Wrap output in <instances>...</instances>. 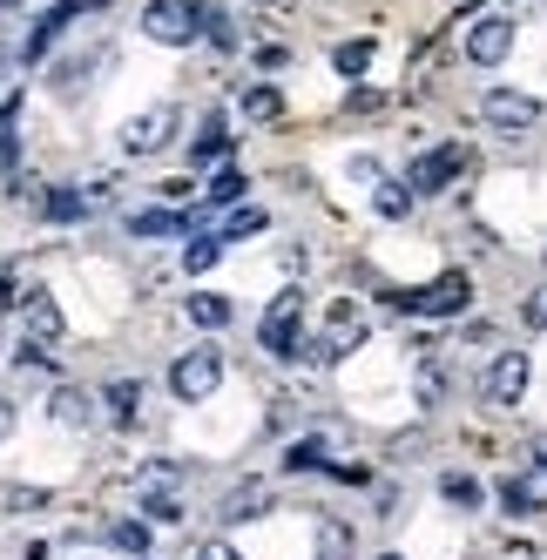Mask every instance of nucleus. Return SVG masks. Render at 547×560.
Returning <instances> with one entry per match:
<instances>
[{
    "label": "nucleus",
    "instance_id": "1",
    "mask_svg": "<svg viewBox=\"0 0 547 560\" xmlns=\"http://www.w3.org/2000/svg\"><path fill=\"white\" fill-rule=\"evenodd\" d=\"M466 304H474V277L466 270L433 277L426 291H393V311H406V317H459Z\"/></svg>",
    "mask_w": 547,
    "mask_h": 560
},
{
    "label": "nucleus",
    "instance_id": "2",
    "mask_svg": "<svg viewBox=\"0 0 547 560\" xmlns=\"http://www.w3.org/2000/svg\"><path fill=\"white\" fill-rule=\"evenodd\" d=\"M203 21H210L203 0H149V8H142V34H149V42H163V48L197 42Z\"/></svg>",
    "mask_w": 547,
    "mask_h": 560
},
{
    "label": "nucleus",
    "instance_id": "3",
    "mask_svg": "<svg viewBox=\"0 0 547 560\" xmlns=\"http://www.w3.org/2000/svg\"><path fill=\"white\" fill-rule=\"evenodd\" d=\"M217 385H223V358H217V345H197V351H183L176 365H170V392L183 398V406H203Z\"/></svg>",
    "mask_w": 547,
    "mask_h": 560
},
{
    "label": "nucleus",
    "instance_id": "4",
    "mask_svg": "<svg viewBox=\"0 0 547 560\" xmlns=\"http://www.w3.org/2000/svg\"><path fill=\"white\" fill-rule=\"evenodd\" d=\"M514 14H480L474 27H466V42H459V55L474 61V68H500L507 55H514Z\"/></svg>",
    "mask_w": 547,
    "mask_h": 560
},
{
    "label": "nucleus",
    "instance_id": "5",
    "mask_svg": "<svg viewBox=\"0 0 547 560\" xmlns=\"http://www.w3.org/2000/svg\"><path fill=\"white\" fill-rule=\"evenodd\" d=\"M480 122L500 129V136H527V129L540 122V102H534L527 89H487V95H480Z\"/></svg>",
    "mask_w": 547,
    "mask_h": 560
},
{
    "label": "nucleus",
    "instance_id": "6",
    "mask_svg": "<svg viewBox=\"0 0 547 560\" xmlns=\"http://www.w3.org/2000/svg\"><path fill=\"white\" fill-rule=\"evenodd\" d=\"M298 325H304V291H278L270 311H264V325H257L264 351L270 358H298Z\"/></svg>",
    "mask_w": 547,
    "mask_h": 560
},
{
    "label": "nucleus",
    "instance_id": "7",
    "mask_svg": "<svg viewBox=\"0 0 547 560\" xmlns=\"http://www.w3.org/2000/svg\"><path fill=\"white\" fill-rule=\"evenodd\" d=\"M176 142V108H142L123 122V155H163Z\"/></svg>",
    "mask_w": 547,
    "mask_h": 560
},
{
    "label": "nucleus",
    "instance_id": "8",
    "mask_svg": "<svg viewBox=\"0 0 547 560\" xmlns=\"http://www.w3.org/2000/svg\"><path fill=\"white\" fill-rule=\"evenodd\" d=\"M459 170H466V149H459V142H440V149H426L419 163L406 170V183H412V196H433V189H446Z\"/></svg>",
    "mask_w": 547,
    "mask_h": 560
},
{
    "label": "nucleus",
    "instance_id": "9",
    "mask_svg": "<svg viewBox=\"0 0 547 560\" xmlns=\"http://www.w3.org/2000/svg\"><path fill=\"white\" fill-rule=\"evenodd\" d=\"M527 378H534V365H527V351H500L493 358V365H487V398H493V406H514V398L527 392Z\"/></svg>",
    "mask_w": 547,
    "mask_h": 560
},
{
    "label": "nucleus",
    "instance_id": "10",
    "mask_svg": "<svg viewBox=\"0 0 547 560\" xmlns=\"http://www.w3.org/2000/svg\"><path fill=\"white\" fill-rule=\"evenodd\" d=\"M21 325H27V338L34 345H61V311H55V298L42 291V284H34V291H21Z\"/></svg>",
    "mask_w": 547,
    "mask_h": 560
},
{
    "label": "nucleus",
    "instance_id": "11",
    "mask_svg": "<svg viewBox=\"0 0 547 560\" xmlns=\"http://www.w3.org/2000/svg\"><path fill=\"white\" fill-rule=\"evenodd\" d=\"M102 412H95V392H82V385H61L55 392V425H68V432H89Z\"/></svg>",
    "mask_w": 547,
    "mask_h": 560
},
{
    "label": "nucleus",
    "instance_id": "12",
    "mask_svg": "<svg viewBox=\"0 0 547 560\" xmlns=\"http://www.w3.org/2000/svg\"><path fill=\"white\" fill-rule=\"evenodd\" d=\"M257 513H270V487H264V479H244V487H230L223 506H217V520H257Z\"/></svg>",
    "mask_w": 547,
    "mask_h": 560
},
{
    "label": "nucleus",
    "instance_id": "13",
    "mask_svg": "<svg viewBox=\"0 0 547 560\" xmlns=\"http://www.w3.org/2000/svg\"><path fill=\"white\" fill-rule=\"evenodd\" d=\"M325 338H331V351H338V358H345V351H359V345L372 338V325H365V311H351V298H345V304L331 311V331H325Z\"/></svg>",
    "mask_w": 547,
    "mask_h": 560
},
{
    "label": "nucleus",
    "instance_id": "14",
    "mask_svg": "<svg viewBox=\"0 0 547 560\" xmlns=\"http://www.w3.org/2000/svg\"><path fill=\"white\" fill-rule=\"evenodd\" d=\"M189 223H197V210H129V236H183Z\"/></svg>",
    "mask_w": 547,
    "mask_h": 560
},
{
    "label": "nucleus",
    "instance_id": "15",
    "mask_svg": "<svg viewBox=\"0 0 547 560\" xmlns=\"http://www.w3.org/2000/svg\"><path fill=\"white\" fill-rule=\"evenodd\" d=\"M89 210H95V196H82V189H48L42 196V217L48 223H82Z\"/></svg>",
    "mask_w": 547,
    "mask_h": 560
},
{
    "label": "nucleus",
    "instance_id": "16",
    "mask_svg": "<svg viewBox=\"0 0 547 560\" xmlns=\"http://www.w3.org/2000/svg\"><path fill=\"white\" fill-rule=\"evenodd\" d=\"M223 155H230V122H223V115H210V122H203V136L197 142H189V163H223Z\"/></svg>",
    "mask_w": 547,
    "mask_h": 560
},
{
    "label": "nucleus",
    "instance_id": "17",
    "mask_svg": "<svg viewBox=\"0 0 547 560\" xmlns=\"http://www.w3.org/2000/svg\"><path fill=\"white\" fill-rule=\"evenodd\" d=\"M102 406H108L115 425H136V412H142V385H136V378H115V385L102 392Z\"/></svg>",
    "mask_w": 547,
    "mask_h": 560
},
{
    "label": "nucleus",
    "instance_id": "18",
    "mask_svg": "<svg viewBox=\"0 0 547 560\" xmlns=\"http://www.w3.org/2000/svg\"><path fill=\"white\" fill-rule=\"evenodd\" d=\"M351 553H359V534H351L345 527V520H318V560H351Z\"/></svg>",
    "mask_w": 547,
    "mask_h": 560
},
{
    "label": "nucleus",
    "instance_id": "19",
    "mask_svg": "<svg viewBox=\"0 0 547 560\" xmlns=\"http://www.w3.org/2000/svg\"><path fill=\"white\" fill-rule=\"evenodd\" d=\"M230 317H237V311H230V298H223V291H197V298H189V325H203V331H223Z\"/></svg>",
    "mask_w": 547,
    "mask_h": 560
},
{
    "label": "nucleus",
    "instance_id": "20",
    "mask_svg": "<svg viewBox=\"0 0 547 560\" xmlns=\"http://www.w3.org/2000/svg\"><path fill=\"white\" fill-rule=\"evenodd\" d=\"M440 500H446V506H466V513H474V506L487 500V487H480L474 472H446V479H440Z\"/></svg>",
    "mask_w": 547,
    "mask_h": 560
},
{
    "label": "nucleus",
    "instance_id": "21",
    "mask_svg": "<svg viewBox=\"0 0 547 560\" xmlns=\"http://www.w3.org/2000/svg\"><path fill=\"white\" fill-rule=\"evenodd\" d=\"M278 115H284V95L270 89V82L244 89V122H278Z\"/></svg>",
    "mask_w": 547,
    "mask_h": 560
},
{
    "label": "nucleus",
    "instance_id": "22",
    "mask_svg": "<svg viewBox=\"0 0 547 560\" xmlns=\"http://www.w3.org/2000/svg\"><path fill=\"white\" fill-rule=\"evenodd\" d=\"M372 55H379L372 42H338V48H331V68L345 74V82H359V74L372 68Z\"/></svg>",
    "mask_w": 547,
    "mask_h": 560
},
{
    "label": "nucleus",
    "instance_id": "23",
    "mask_svg": "<svg viewBox=\"0 0 547 560\" xmlns=\"http://www.w3.org/2000/svg\"><path fill=\"white\" fill-rule=\"evenodd\" d=\"M500 506L507 513H534V506H547V493L534 487V479H500Z\"/></svg>",
    "mask_w": 547,
    "mask_h": 560
},
{
    "label": "nucleus",
    "instance_id": "24",
    "mask_svg": "<svg viewBox=\"0 0 547 560\" xmlns=\"http://www.w3.org/2000/svg\"><path fill=\"white\" fill-rule=\"evenodd\" d=\"M372 210H379L385 223H399V217L412 210V183H379V196H372Z\"/></svg>",
    "mask_w": 547,
    "mask_h": 560
},
{
    "label": "nucleus",
    "instance_id": "25",
    "mask_svg": "<svg viewBox=\"0 0 547 560\" xmlns=\"http://www.w3.org/2000/svg\"><path fill=\"white\" fill-rule=\"evenodd\" d=\"M217 257H223V236H189V244H183V270L189 277H203Z\"/></svg>",
    "mask_w": 547,
    "mask_h": 560
},
{
    "label": "nucleus",
    "instance_id": "26",
    "mask_svg": "<svg viewBox=\"0 0 547 560\" xmlns=\"http://www.w3.org/2000/svg\"><path fill=\"white\" fill-rule=\"evenodd\" d=\"M264 223H270L264 210H230V217L217 223V236H223V244H244V236H257Z\"/></svg>",
    "mask_w": 547,
    "mask_h": 560
},
{
    "label": "nucleus",
    "instance_id": "27",
    "mask_svg": "<svg viewBox=\"0 0 547 560\" xmlns=\"http://www.w3.org/2000/svg\"><path fill=\"white\" fill-rule=\"evenodd\" d=\"M108 540L123 553H149V527H142V520H108Z\"/></svg>",
    "mask_w": 547,
    "mask_h": 560
},
{
    "label": "nucleus",
    "instance_id": "28",
    "mask_svg": "<svg viewBox=\"0 0 547 560\" xmlns=\"http://www.w3.org/2000/svg\"><path fill=\"white\" fill-rule=\"evenodd\" d=\"M237 196H244V170H223V176L203 189V203H210V210H223V203H237Z\"/></svg>",
    "mask_w": 547,
    "mask_h": 560
},
{
    "label": "nucleus",
    "instance_id": "29",
    "mask_svg": "<svg viewBox=\"0 0 547 560\" xmlns=\"http://www.w3.org/2000/svg\"><path fill=\"white\" fill-rule=\"evenodd\" d=\"M284 466H291V472H311V466H325V446H318V439H298V446L284 453Z\"/></svg>",
    "mask_w": 547,
    "mask_h": 560
},
{
    "label": "nucleus",
    "instance_id": "30",
    "mask_svg": "<svg viewBox=\"0 0 547 560\" xmlns=\"http://www.w3.org/2000/svg\"><path fill=\"white\" fill-rule=\"evenodd\" d=\"M521 317H527V331H547V284H540V291H527Z\"/></svg>",
    "mask_w": 547,
    "mask_h": 560
},
{
    "label": "nucleus",
    "instance_id": "31",
    "mask_svg": "<svg viewBox=\"0 0 547 560\" xmlns=\"http://www.w3.org/2000/svg\"><path fill=\"white\" fill-rule=\"evenodd\" d=\"M176 479H183L176 466H149V472H142V493H170V487H176Z\"/></svg>",
    "mask_w": 547,
    "mask_h": 560
},
{
    "label": "nucleus",
    "instance_id": "32",
    "mask_svg": "<svg viewBox=\"0 0 547 560\" xmlns=\"http://www.w3.org/2000/svg\"><path fill=\"white\" fill-rule=\"evenodd\" d=\"M351 183H365V189H379V183H385V170L372 163V155H351Z\"/></svg>",
    "mask_w": 547,
    "mask_h": 560
},
{
    "label": "nucleus",
    "instance_id": "33",
    "mask_svg": "<svg viewBox=\"0 0 547 560\" xmlns=\"http://www.w3.org/2000/svg\"><path fill=\"white\" fill-rule=\"evenodd\" d=\"M149 520H163V527H170V520H183V506L170 500V493H149V506H142Z\"/></svg>",
    "mask_w": 547,
    "mask_h": 560
},
{
    "label": "nucleus",
    "instance_id": "34",
    "mask_svg": "<svg viewBox=\"0 0 547 560\" xmlns=\"http://www.w3.org/2000/svg\"><path fill=\"white\" fill-rule=\"evenodd\" d=\"M8 506H14V513H34V506H48V493H42V487H14Z\"/></svg>",
    "mask_w": 547,
    "mask_h": 560
},
{
    "label": "nucleus",
    "instance_id": "35",
    "mask_svg": "<svg viewBox=\"0 0 547 560\" xmlns=\"http://www.w3.org/2000/svg\"><path fill=\"white\" fill-rule=\"evenodd\" d=\"M440 392H446V378H440V365H426V372H419V398H426V406H440Z\"/></svg>",
    "mask_w": 547,
    "mask_h": 560
},
{
    "label": "nucleus",
    "instance_id": "36",
    "mask_svg": "<svg viewBox=\"0 0 547 560\" xmlns=\"http://www.w3.org/2000/svg\"><path fill=\"white\" fill-rule=\"evenodd\" d=\"M197 560H244V553L230 547V540H203V547H197Z\"/></svg>",
    "mask_w": 547,
    "mask_h": 560
},
{
    "label": "nucleus",
    "instance_id": "37",
    "mask_svg": "<svg viewBox=\"0 0 547 560\" xmlns=\"http://www.w3.org/2000/svg\"><path fill=\"white\" fill-rule=\"evenodd\" d=\"M210 42H217V48H237V27H230L223 14H210Z\"/></svg>",
    "mask_w": 547,
    "mask_h": 560
},
{
    "label": "nucleus",
    "instance_id": "38",
    "mask_svg": "<svg viewBox=\"0 0 547 560\" xmlns=\"http://www.w3.org/2000/svg\"><path fill=\"white\" fill-rule=\"evenodd\" d=\"M14 432V406H8V398H0V439H8Z\"/></svg>",
    "mask_w": 547,
    "mask_h": 560
},
{
    "label": "nucleus",
    "instance_id": "39",
    "mask_svg": "<svg viewBox=\"0 0 547 560\" xmlns=\"http://www.w3.org/2000/svg\"><path fill=\"white\" fill-rule=\"evenodd\" d=\"M534 466H540V472H547V446H540V453H534Z\"/></svg>",
    "mask_w": 547,
    "mask_h": 560
},
{
    "label": "nucleus",
    "instance_id": "40",
    "mask_svg": "<svg viewBox=\"0 0 547 560\" xmlns=\"http://www.w3.org/2000/svg\"><path fill=\"white\" fill-rule=\"evenodd\" d=\"M0 8H27V0H0Z\"/></svg>",
    "mask_w": 547,
    "mask_h": 560
},
{
    "label": "nucleus",
    "instance_id": "41",
    "mask_svg": "<svg viewBox=\"0 0 547 560\" xmlns=\"http://www.w3.org/2000/svg\"><path fill=\"white\" fill-rule=\"evenodd\" d=\"M379 560H406V553H379Z\"/></svg>",
    "mask_w": 547,
    "mask_h": 560
},
{
    "label": "nucleus",
    "instance_id": "42",
    "mask_svg": "<svg viewBox=\"0 0 547 560\" xmlns=\"http://www.w3.org/2000/svg\"><path fill=\"white\" fill-rule=\"evenodd\" d=\"M257 8H278V0H257Z\"/></svg>",
    "mask_w": 547,
    "mask_h": 560
},
{
    "label": "nucleus",
    "instance_id": "43",
    "mask_svg": "<svg viewBox=\"0 0 547 560\" xmlns=\"http://www.w3.org/2000/svg\"><path fill=\"white\" fill-rule=\"evenodd\" d=\"M136 560H142V553H136Z\"/></svg>",
    "mask_w": 547,
    "mask_h": 560
}]
</instances>
